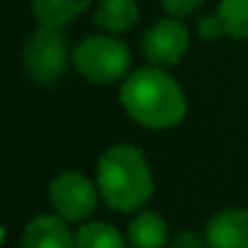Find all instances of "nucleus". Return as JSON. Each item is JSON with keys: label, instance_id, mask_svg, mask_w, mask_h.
I'll return each mask as SVG.
<instances>
[{"label": "nucleus", "instance_id": "obj_1", "mask_svg": "<svg viewBox=\"0 0 248 248\" xmlns=\"http://www.w3.org/2000/svg\"><path fill=\"white\" fill-rule=\"evenodd\" d=\"M122 107L149 129H170L183 122L187 102L183 88L158 66L137 68L122 83Z\"/></svg>", "mask_w": 248, "mask_h": 248}, {"label": "nucleus", "instance_id": "obj_2", "mask_svg": "<svg viewBox=\"0 0 248 248\" xmlns=\"http://www.w3.org/2000/svg\"><path fill=\"white\" fill-rule=\"evenodd\" d=\"M97 190L117 212H137L154 195V175L137 146L119 144L97 161Z\"/></svg>", "mask_w": 248, "mask_h": 248}, {"label": "nucleus", "instance_id": "obj_3", "mask_svg": "<svg viewBox=\"0 0 248 248\" xmlns=\"http://www.w3.org/2000/svg\"><path fill=\"white\" fill-rule=\"evenodd\" d=\"M73 66L85 80L107 85L127 78L132 51L117 37H85L73 49Z\"/></svg>", "mask_w": 248, "mask_h": 248}, {"label": "nucleus", "instance_id": "obj_4", "mask_svg": "<svg viewBox=\"0 0 248 248\" xmlns=\"http://www.w3.org/2000/svg\"><path fill=\"white\" fill-rule=\"evenodd\" d=\"M68 66V42L61 27H44L39 25L37 32L30 34L22 49V68L25 73L39 83L49 85L56 83Z\"/></svg>", "mask_w": 248, "mask_h": 248}, {"label": "nucleus", "instance_id": "obj_5", "mask_svg": "<svg viewBox=\"0 0 248 248\" xmlns=\"http://www.w3.org/2000/svg\"><path fill=\"white\" fill-rule=\"evenodd\" d=\"M97 183L85 178L78 170L59 173L49 185V202L54 212L71 221H85L97 207Z\"/></svg>", "mask_w": 248, "mask_h": 248}, {"label": "nucleus", "instance_id": "obj_6", "mask_svg": "<svg viewBox=\"0 0 248 248\" xmlns=\"http://www.w3.org/2000/svg\"><path fill=\"white\" fill-rule=\"evenodd\" d=\"M190 46V32L180 20H161L144 34L141 49L154 66H178Z\"/></svg>", "mask_w": 248, "mask_h": 248}, {"label": "nucleus", "instance_id": "obj_7", "mask_svg": "<svg viewBox=\"0 0 248 248\" xmlns=\"http://www.w3.org/2000/svg\"><path fill=\"white\" fill-rule=\"evenodd\" d=\"M209 248H248V209L231 207L217 212L204 231Z\"/></svg>", "mask_w": 248, "mask_h": 248}, {"label": "nucleus", "instance_id": "obj_8", "mask_svg": "<svg viewBox=\"0 0 248 248\" xmlns=\"http://www.w3.org/2000/svg\"><path fill=\"white\" fill-rule=\"evenodd\" d=\"M20 248H76V233L59 214H39L25 226Z\"/></svg>", "mask_w": 248, "mask_h": 248}, {"label": "nucleus", "instance_id": "obj_9", "mask_svg": "<svg viewBox=\"0 0 248 248\" xmlns=\"http://www.w3.org/2000/svg\"><path fill=\"white\" fill-rule=\"evenodd\" d=\"M127 241L129 248H168V224L156 212H141L129 221Z\"/></svg>", "mask_w": 248, "mask_h": 248}, {"label": "nucleus", "instance_id": "obj_10", "mask_svg": "<svg viewBox=\"0 0 248 248\" xmlns=\"http://www.w3.org/2000/svg\"><path fill=\"white\" fill-rule=\"evenodd\" d=\"M137 17L139 8L134 0H100L95 10V25L112 34L132 30L137 25Z\"/></svg>", "mask_w": 248, "mask_h": 248}, {"label": "nucleus", "instance_id": "obj_11", "mask_svg": "<svg viewBox=\"0 0 248 248\" xmlns=\"http://www.w3.org/2000/svg\"><path fill=\"white\" fill-rule=\"evenodd\" d=\"M88 5L90 0H32V13L44 27H63Z\"/></svg>", "mask_w": 248, "mask_h": 248}, {"label": "nucleus", "instance_id": "obj_12", "mask_svg": "<svg viewBox=\"0 0 248 248\" xmlns=\"http://www.w3.org/2000/svg\"><path fill=\"white\" fill-rule=\"evenodd\" d=\"M76 248H129V241L107 221H88L76 231Z\"/></svg>", "mask_w": 248, "mask_h": 248}, {"label": "nucleus", "instance_id": "obj_13", "mask_svg": "<svg viewBox=\"0 0 248 248\" xmlns=\"http://www.w3.org/2000/svg\"><path fill=\"white\" fill-rule=\"evenodd\" d=\"M226 37L248 39V0H221L217 10Z\"/></svg>", "mask_w": 248, "mask_h": 248}, {"label": "nucleus", "instance_id": "obj_14", "mask_svg": "<svg viewBox=\"0 0 248 248\" xmlns=\"http://www.w3.org/2000/svg\"><path fill=\"white\" fill-rule=\"evenodd\" d=\"M197 32H200V37H202L204 42H214V39L226 37V30H224V25H221L219 15H207V17H202V20H200Z\"/></svg>", "mask_w": 248, "mask_h": 248}, {"label": "nucleus", "instance_id": "obj_15", "mask_svg": "<svg viewBox=\"0 0 248 248\" xmlns=\"http://www.w3.org/2000/svg\"><path fill=\"white\" fill-rule=\"evenodd\" d=\"M163 8L173 15V17H183V15H190L195 13L204 0H161Z\"/></svg>", "mask_w": 248, "mask_h": 248}, {"label": "nucleus", "instance_id": "obj_16", "mask_svg": "<svg viewBox=\"0 0 248 248\" xmlns=\"http://www.w3.org/2000/svg\"><path fill=\"white\" fill-rule=\"evenodd\" d=\"M168 248H209V246H207V238H200L192 231H183L175 238H170Z\"/></svg>", "mask_w": 248, "mask_h": 248}]
</instances>
